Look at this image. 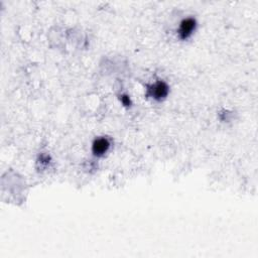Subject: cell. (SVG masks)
<instances>
[{"mask_svg":"<svg viewBox=\"0 0 258 258\" xmlns=\"http://www.w3.org/2000/svg\"><path fill=\"white\" fill-rule=\"evenodd\" d=\"M169 87L164 81H157L147 87V95L155 101H161L166 98Z\"/></svg>","mask_w":258,"mask_h":258,"instance_id":"6da1fadb","label":"cell"},{"mask_svg":"<svg viewBox=\"0 0 258 258\" xmlns=\"http://www.w3.org/2000/svg\"><path fill=\"white\" fill-rule=\"evenodd\" d=\"M196 28H197V22L194 18H187L183 20L178 30L179 38L182 41H187L193 36L194 32L196 31Z\"/></svg>","mask_w":258,"mask_h":258,"instance_id":"7a4b0ae2","label":"cell"},{"mask_svg":"<svg viewBox=\"0 0 258 258\" xmlns=\"http://www.w3.org/2000/svg\"><path fill=\"white\" fill-rule=\"evenodd\" d=\"M111 142L107 137H97L92 143V152L97 157L104 156L110 149Z\"/></svg>","mask_w":258,"mask_h":258,"instance_id":"3957f363","label":"cell"},{"mask_svg":"<svg viewBox=\"0 0 258 258\" xmlns=\"http://www.w3.org/2000/svg\"><path fill=\"white\" fill-rule=\"evenodd\" d=\"M121 102H122V104L125 105V106H130V104H131L130 98H129L128 96H126V95H123V96L121 97Z\"/></svg>","mask_w":258,"mask_h":258,"instance_id":"277c9868","label":"cell"}]
</instances>
